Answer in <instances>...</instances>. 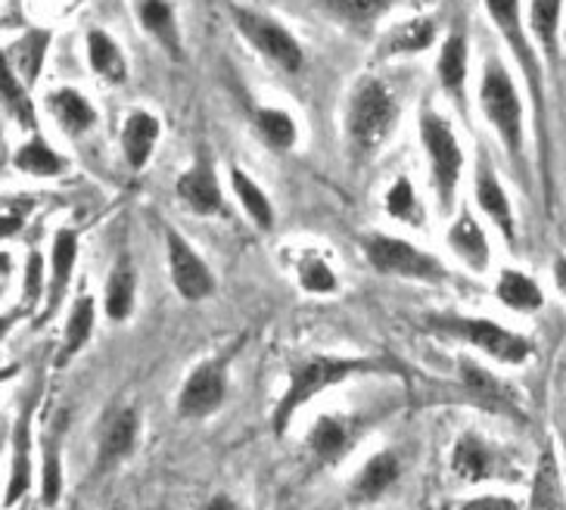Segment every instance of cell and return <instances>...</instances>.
Segmentation results:
<instances>
[{
	"mask_svg": "<svg viewBox=\"0 0 566 510\" xmlns=\"http://www.w3.org/2000/svg\"><path fill=\"white\" fill-rule=\"evenodd\" d=\"M380 367H384V362H358V358H315V362L300 364L293 371V377H290L286 393L277 402V408H274V433H283L290 417L321 389H327V386H334V383L352 377V374L380 371Z\"/></svg>",
	"mask_w": 566,
	"mask_h": 510,
	"instance_id": "cell-1",
	"label": "cell"
},
{
	"mask_svg": "<svg viewBox=\"0 0 566 510\" xmlns=\"http://www.w3.org/2000/svg\"><path fill=\"white\" fill-rule=\"evenodd\" d=\"M396 125V103L384 84L365 79L355 87L349 103V134L361 149L380 147L389 128Z\"/></svg>",
	"mask_w": 566,
	"mask_h": 510,
	"instance_id": "cell-2",
	"label": "cell"
},
{
	"mask_svg": "<svg viewBox=\"0 0 566 510\" xmlns=\"http://www.w3.org/2000/svg\"><path fill=\"white\" fill-rule=\"evenodd\" d=\"M430 327L439 330V333H451V336H461L467 343H473L476 348L489 352L492 358L507 364H520L526 362L530 355V343L523 336H516L511 330L499 327L492 321H480V318H430L427 321Z\"/></svg>",
	"mask_w": 566,
	"mask_h": 510,
	"instance_id": "cell-3",
	"label": "cell"
},
{
	"mask_svg": "<svg viewBox=\"0 0 566 510\" xmlns=\"http://www.w3.org/2000/svg\"><path fill=\"white\" fill-rule=\"evenodd\" d=\"M480 100H483L485 116L492 118V125L499 128L507 149H511V153H520V144H523V113H520V100H516L514 82H511V75L504 72V66H501L499 60H492V63L485 66Z\"/></svg>",
	"mask_w": 566,
	"mask_h": 510,
	"instance_id": "cell-4",
	"label": "cell"
},
{
	"mask_svg": "<svg viewBox=\"0 0 566 510\" xmlns=\"http://www.w3.org/2000/svg\"><path fill=\"white\" fill-rule=\"evenodd\" d=\"M420 134H423V144H427V153H430L439 202H442V209H451V202H454V187H458L461 165H464L461 147H458L454 134H451L449 122L442 116H433V113H423V118H420Z\"/></svg>",
	"mask_w": 566,
	"mask_h": 510,
	"instance_id": "cell-5",
	"label": "cell"
},
{
	"mask_svg": "<svg viewBox=\"0 0 566 510\" xmlns=\"http://www.w3.org/2000/svg\"><path fill=\"white\" fill-rule=\"evenodd\" d=\"M231 13L237 29L247 34L252 44H255V50H262L268 60H274L286 72H296L302 66L300 44H296V38L286 32L283 25H277L271 17L252 13L247 7H231Z\"/></svg>",
	"mask_w": 566,
	"mask_h": 510,
	"instance_id": "cell-6",
	"label": "cell"
},
{
	"mask_svg": "<svg viewBox=\"0 0 566 510\" xmlns=\"http://www.w3.org/2000/svg\"><path fill=\"white\" fill-rule=\"evenodd\" d=\"M367 259L380 274H399V278L417 280L446 278L442 264L436 259H430L427 252H420L405 240H396V237H370L367 240Z\"/></svg>",
	"mask_w": 566,
	"mask_h": 510,
	"instance_id": "cell-7",
	"label": "cell"
},
{
	"mask_svg": "<svg viewBox=\"0 0 566 510\" xmlns=\"http://www.w3.org/2000/svg\"><path fill=\"white\" fill-rule=\"evenodd\" d=\"M168 264H171V280L178 287V293L190 302L206 299L216 290V280L209 274V268L202 262L193 249L184 243V237L178 231H168Z\"/></svg>",
	"mask_w": 566,
	"mask_h": 510,
	"instance_id": "cell-8",
	"label": "cell"
},
{
	"mask_svg": "<svg viewBox=\"0 0 566 510\" xmlns=\"http://www.w3.org/2000/svg\"><path fill=\"white\" fill-rule=\"evenodd\" d=\"M221 402H224V374L218 364H202L184 383L178 412L184 417H209L221 408Z\"/></svg>",
	"mask_w": 566,
	"mask_h": 510,
	"instance_id": "cell-9",
	"label": "cell"
},
{
	"mask_svg": "<svg viewBox=\"0 0 566 510\" xmlns=\"http://www.w3.org/2000/svg\"><path fill=\"white\" fill-rule=\"evenodd\" d=\"M399 473V458H396L392 451H380V455H374V458L358 470V477L352 479L349 498L355 504H370V501L384 498V495L396 486Z\"/></svg>",
	"mask_w": 566,
	"mask_h": 510,
	"instance_id": "cell-10",
	"label": "cell"
},
{
	"mask_svg": "<svg viewBox=\"0 0 566 510\" xmlns=\"http://www.w3.org/2000/svg\"><path fill=\"white\" fill-rule=\"evenodd\" d=\"M137 433H140V420H137V412H132V408L118 412L106 424L101 439V458H97L101 470H109V467H116L118 461H125L132 455L134 445H137Z\"/></svg>",
	"mask_w": 566,
	"mask_h": 510,
	"instance_id": "cell-11",
	"label": "cell"
},
{
	"mask_svg": "<svg viewBox=\"0 0 566 510\" xmlns=\"http://www.w3.org/2000/svg\"><path fill=\"white\" fill-rule=\"evenodd\" d=\"M495 458L489 451V445L476 436H461L454 451H451V470L464 482H480V479L492 477Z\"/></svg>",
	"mask_w": 566,
	"mask_h": 510,
	"instance_id": "cell-12",
	"label": "cell"
},
{
	"mask_svg": "<svg viewBox=\"0 0 566 510\" xmlns=\"http://www.w3.org/2000/svg\"><path fill=\"white\" fill-rule=\"evenodd\" d=\"M476 199H480L483 212L499 225L501 233H504L507 240H514V215H511V202L504 197L499 178L492 175L489 165H480V175H476Z\"/></svg>",
	"mask_w": 566,
	"mask_h": 510,
	"instance_id": "cell-13",
	"label": "cell"
},
{
	"mask_svg": "<svg viewBox=\"0 0 566 510\" xmlns=\"http://www.w3.org/2000/svg\"><path fill=\"white\" fill-rule=\"evenodd\" d=\"M156 137H159V122L150 113H132L128 116L125 132H122V147H125V156L134 168L147 165L153 147H156Z\"/></svg>",
	"mask_w": 566,
	"mask_h": 510,
	"instance_id": "cell-14",
	"label": "cell"
},
{
	"mask_svg": "<svg viewBox=\"0 0 566 510\" xmlns=\"http://www.w3.org/2000/svg\"><path fill=\"white\" fill-rule=\"evenodd\" d=\"M178 194H181V199L190 209H197L200 215H212L221 209V190H218L216 175L206 165L184 175L181 181H178Z\"/></svg>",
	"mask_w": 566,
	"mask_h": 510,
	"instance_id": "cell-15",
	"label": "cell"
},
{
	"mask_svg": "<svg viewBox=\"0 0 566 510\" xmlns=\"http://www.w3.org/2000/svg\"><path fill=\"white\" fill-rule=\"evenodd\" d=\"M449 243L451 249L458 252V259H464L473 271H483L485 264H489V243H485L480 225H476L467 212L451 225Z\"/></svg>",
	"mask_w": 566,
	"mask_h": 510,
	"instance_id": "cell-16",
	"label": "cell"
},
{
	"mask_svg": "<svg viewBox=\"0 0 566 510\" xmlns=\"http://www.w3.org/2000/svg\"><path fill=\"white\" fill-rule=\"evenodd\" d=\"M464 386L467 393L476 395L483 405H489L492 412L501 414H516V402L514 395L507 393L504 386H501L499 379L492 377V374H485L483 367H476V364H464Z\"/></svg>",
	"mask_w": 566,
	"mask_h": 510,
	"instance_id": "cell-17",
	"label": "cell"
},
{
	"mask_svg": "<svg viewBox=\"0 0 566 510\" xmlns=\"http://www.w3.org/2000/svg\"><path fill=\"white\" fill-rule=\"evenodd\" d=\"M530 510H566L564 504V486H560V470H557V458L554 451H545L538 470H535L533 482V504Z\"/></svg>",
	"mask_w": 566,
	"mask_h": 510,
	"instance_id": "cell-18",
	"label": "cell"
},
{
	"mask_svg": "<svg viewBox=\"0 0 566 510\" xmlns=\"http://www.w3.org/2000/svg\"><path fill=\"white\" fill-rule=\"evenodd\" d=\"M75 252H78V237L72 231L56 233V243H53V283H51V302H48V314L51 318L63 299V290L69 287L72 278V264H75Z\"/></svg>",
	"mask_w": 566,
	"mask_h": 510,
	"instance_id": "cell-19",
	"label": "cell"
},
{
	"mask_svg": "<svg viewBox=\"0 0 566 510\" xmlns=\"http://www.w3.org/2000/svg\"><path fill=\"white\" fill-rule=\"evenodd\" d=\"M17 455H13V470H10V482H7V495H3V504L13 508L22 495L29 492L32 486V461H29V414L19 420L17 429Z\"/></svg>",
	"mask_w": 566,
	"mask_h": 510,
	"instance_id": "cell-20",
	"label": "cell"
},
{
	"mask_svg": "<svg viewBox=\"0 0 566 510\" xmlns=\"http://www.w3.org/2000/svg\"><path fill=\"white\" fill-rule=\"evenodd\" d=\"M346 445H349V433L334 417H321L315 427H312V433H308V448H312V455L321 464L339 461L343 451H346Z\"/></svg>",
	"mask_w": 566,
	"mask_h": 510,
	"instance_id": "cell-21",
	"label": "cell"
},
{
	"mask_svg": "<svg viewBox=\"0 0 566 510\" xmlns=\"http://www.w3.org/2000/svg\"><path fill=\"white\" fill-rule=\"evenodd\" d=\"M48 106H51L53 118H56L69 134H78L94 125V110H91V103H87L78 91H56Z\"/></svg>",
	"mask_w": 566,
	"mask_h": 510,
	"instance_id": "cell-22",
	"label": "cell"
},
{
	"mask_svg": "<svg viewBox=\"0 0 566 510\" xmlns=\"http://www.w3.org/2000/svg\"><path fill=\"white\" fill-rule=\"evenodd\" d=\"M499 299L504 305H511L516 312H535L542 309V290L535 287L533 280L520 271H504L499 280Z\"/></svg>",
	"mask_w": 566,
	"mask_h": 510,
	"instance_id": "cell-23",
	"label": "cell"
},
{
	"mask_svg": "<svg viewBox=\"0 0 566 510\" xmlns=\"http://www.w3.org/2000/svg\"><path fill=\"white\" fill-rule=\"evenodd\" d=\"M91 333H94V302L87 296H82L72 305V318H69L66 327V343H63L60 355H56V364L63 367V364L91 340Z\"/></svg>",
	"mask_w": 566,
	"mask_h": 510,
	"instance_id": "cell-24",
	"label": "cell"
},
{
	"mask_svg": "<svg viewBox=\"0 0 566 510\" xmlns=\"http://www.w3.org/2000/svg\"><path fill=\"white\" fill-rule=\"evenodd\" d=\"M137 17L144 22V29L150 34H156V41L168 48L175 56H181V48H178V29H175V17H171V7L168 3H156V0H147L137 7Z\"/></svg>",
	"mask_w": 566,
	"mask_h": 510,
	"instance_id": "cell-25",
	"label": "cell"
},
{
	"mask_svg": "<svg viewBox=\"0 0 566 510\" xmlns=\"http://www.w3.org/2000/svg\"><path fill=\"white\" fill-rule=\"evenodd\" d=\"M87 56H91V66L97 69V75L109 79V82H125V60H122V53H118L109 34H87Z\"/></svg>",
	"mask_w": 566,
	"mask_h": 510,
	"instance_id": "cell-26",
	"label": "cell"
},
{
	"mask_svg": "<svg viewBox=\"0 0 566 510\" xmlns=\"http://www.w3.org/2000/svg\"><path fill=\"white\" fill-rule=\"evenodd\" d=\"M134 305V271L128 268V262H122L109 274V283H106V314L113 321H125Z\"/></svg>",
	"mask_w": 566,
	"mask_h": 510,
	"instance_id": "cell-27",
	"label": "cell"
},
{
	"mask_svg": "<svg viewBox=\"0 0 566 510\" xmlns=\"http://www.w3.org/2000/svg\"><path fill=\"white\" fill-rule=\"evenodd\" d=\"M436 25L430 19H411L399 25L396 32L386 38V53H415V50H427L433 44Z\"/></svg>",
	"mask_w": 566,
	"mask_h": 510,
	"instance_id": "cell-28",
	"label": "cell"
},
{
	"mask_svg": "<svg viewBox=\"0 0 566 510\" xmlns=\"http://www.w3.org/2000/svg\"><path fill=\"white\" fill-rule=\"evenodd\" d=\"M48 38H51L48 32H32V34H25L17 48L10 50V60H17V69L22 72L25 84L38 82V69H41V63H44Z\"/></svg>",
	"mask_w": 566,
	"mask_h": 510,
	"instance_id": "cell-29",
	"label": "cell"
},
{
	"mask_svg": "<svg viewBox=\"0 0 566 510\" xmlns=\"http://www.w3.org/2000/svg\"><path fill=\"white\" fill-rule=\"evenodd\" d=\"M231 181H233V190H237V197H240V202L247 206V212L252 215V221L259 225V228H271L274 225V212H271V202L265 199V194L255 187V184L240 171V168H233L231 171Z\"/></svg>",
	"mask_w": 566,
	"mask_h": 510,
	"instance_id": "cell-30",
	"label": "cell"
},
{
	"mask_svg": "<svg viewBox=\"0 0 566 510\" xmlns=\"http://www.w3.org/2000/svg\"><path fill=\"white\" fill-rule=\"evenodd\" d=\"M17 165L22 171L41 175V178H53V175L63 171V159H60L44 140H32V144H25V147L19 149Z\"/></svg>",
	"mask_w": 566,
	"mask_h": 510,
	"instance_id": "cell-31",
	"label": "cell"
},
{
	"mask_svg": "<svg viewBox=\"0 0 566 510\" xmlns=\"http://www.w3.org/2000/svg\"><path fill=\"white\" fill-rule=\"evenodd\" d=\"M467 75V41L461 34H451L439 56V79L449 91H458Z\"/></svg>",
	"mask_w": 566,
	"mask_h": 510,
	"instance_id": "cell-32",
	"label": "cell"
},
{
	"mask_svg": "<svg viewBox=\"0 0 566 510\" xmlns=\"http://www.w3.org/2000/svg\"><path fill=\"white\" fill-rule=\"evenodd\" d=\"M259 132L265 134L268 144L277 149H286L296 144V125L281 110H262L259 113Z\"/></svg>",
	"mask_w": 566,
	"mask_h": 510,
	"instance_id": "cell-33",
	"label": "cell"
},
{
	"mask_svg": "<svg viewBox=\"0 0 566 510\" xmlns=\"http://www.w3.org/2000/svg\"><path fill=\"white\" fill-rule=\"evenodd\" d=\"M63 473H60V436L53 433L44 448V482H41V492H44V504L53 508L60 501V486H63Z\"/></svg>",
	"mask_w": 566,
	"mask_h": 510,
	"instance_id": "cell-34",
	"label": "cell"
},
{
	"mask_svg": "<svg viewBox=\"0 0 566 510\" xmlns=\"http://www.w3.org/2000/svg\"><path fill=\"white\" fill-rule=\"evenodd\" d=\"M386 209L392 218H401V221H415L420 225V209H417V199H415V187L408 178H399V181L392 184V190H389V197H386Z\"/></svg>",
	"mask_w": 566,
	"mask_h": 510,
	"instance_id": "cell-35",
	"label": "cell"
},
{
	"mask_svg": "<svg viewBox=\"0 0 566 510\" xmlns=\"http://www.w3.org/2000/svg\"><path fill=\"white\" fill-rule=\"evenodd\" d=\"M300 280L308 293H331V290H336L334 271L321 262V259H312V256H308V259H302Z\"/></svg>",
	"mask_w": 566,
	"mask_h": 510,
	"instance_id": "cell-36",
	"label": "cell"
},
{
	"mask_svg": "<svg viewBox=\"0 0 566 510\" xmlns=\"http://www.w3.org/2000/svg\"><path fill=\"white\" fill-rule=\"evenodd\" d=\"M557 17H560V3H533V29L542 38V44H545L548 53H554Z\"/></svg>",
	"mask_w": 566,
	"mask_h": 510,
	"instance_id": "cell-37",
	"label": "cell"
},
{
	"mask_svg": "<svg viewBox=\"0 0 566 510\" xmlns=\"http://www.w3.org/2000/svg\"><path fill=\"white\" fill-rule=\"evenodd\" d=\"M339 17H349L352 22H370L374 17H380L389 10V3L384 0H339V3H327Z\"/></svg>",
	"mask_w": 566,
	"mask_h": 510,
	"instance_id": "cell-38",
	"label": "cell"
},
{
	"mask_svg": "<svg viewBox=\"0 0 566 510\" xmlns=\"http://www.w3.org/2000/svg\"><path fill=\"white\" fill-rule=\"evenodd\" d=\"M3 97H7V103H10V110H17V116L22 118V125H25V128H32L34 113H32V106H29V100H25V94H22V87L13 82V69H7V72H3Z\"/></svg>",
	"mask_w": 566,
	"mask_h": 510,
	"instance_id": "cell-39",
	"label": "cell"
},
{
	"mask_svg": "<svg viewBox=\"0 0 566 510\" xmlns=\"http://www.w3.org/2000/svg\"><path fill=\"white\" fill-rule=\"evenodd\" d=\"M461 510H520L511 498H501V495H483V498H473L467 501Z\"/></svg>",
	"mask_w": 566,
	"mask_h": 510,
	"instance_id": "cell-40",
	"label": "cell"
},
{
	"mask_svg": "<svg viewBox=\"0 0 566 510\" xmlns=\"http://www.w3.org/2000/svg\"><path fill=\"white\" fill-rule=\"evenodd\" d=\"M38 293H41V259L32 252L29 256V278H25V302L32 305Z\"/></svg>",
	"mask_w": 566,
	"mask_h": 510,
	"instance_id": "cell-41",
	"label": "cell"
},
{
	"mask_svg": "<svg viewBox=\"0 0 566 510\" xmlns=\"http://www.w3.org/2000/svg\"><path fill=\"white\" fill-rule=\"evenodd\" d=\"M202 510H240V504L233 501L231 495L218 492V495H212V498H209L206 504H202Z\"/></svg>",
	"mask_w": 566,
	"mask_h": 510,
	"instance_id": "cell-42",
	"label": "cell"
},
{
	"mask_svg": "<svg viewBox=\"0 0 566 510\" xmlns=\"http://www.w3.org/2000/svg\"><path fill=\"white\" fill-rule=\"evenodd\" d=\"M554 278H557V287L566 293V259H560V262L554 264Z\"/></svg>",
	"mask_w": 566,
	"mask_h": 510,
	"instance_id": "cell-43",
	"label": "cell"
}]
</instances>
